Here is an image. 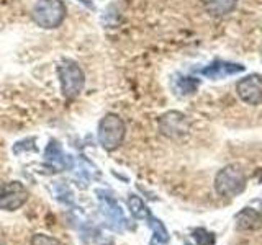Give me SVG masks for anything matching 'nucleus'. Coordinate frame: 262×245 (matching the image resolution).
I'll use <instances>...</instances> for the list:
<instances>
[{
  "label": "nucleus",
  "mask_w": 262,
  "mask_h": 245,
  "mask_svg": "<svg viewBox=\"0 0 262 245\" xmlns=\"http://www.w3.org/2000/svg\"><path fill=\"white\" fill-rule=\"evenodd\" d=\"M246 172L239 163H229L215 177V191L223 198H234L246 190Z\"/></svg>",
  "instance_id": "nucleus-1"
},
{
  "label": "nucleus",
  "mask_w": 262,
  "mask_h": 245,
  "mask_svg": "<svg viewBox=\"0 0 262 245\" xmlns=\"http://www.w3.org/2000/svg\"><path fill=\"white\" fill-rule=\"evenodd\" d=\"M57 76H59L62 95L68 100H74L82 92V88H84L85 76L77 65V62L71 59H62L59 65H57Z\"/></svg>",
  "instance_id": "nucleus-2"
},
{
  "label": "nucleus",
  "mask_w": 262,
  "mask_h": 245,
  "mask_svg": "<svg viewBox=\"0 0 262 245\" xmlns=\"http://www.w3.org/2000/svg\"><path fill=\"white\" fill-rule=\"evenodd\" d=\"M66 18V5L62 0H38L33 7V20L45 30H54Z\"/></svg>",
  "instance_id": "nucleus-3"
},
{
  "label": "nucleus",
  "mask_w": 262,
  "mask_h": 245,
  "mask_svg": "<svg viewBox=\"0 0 262 245\" xmlns=\"http://www.w3.org/2000/svg\"><path fill=\"white\" fill-rule=\"evenodd\" d=\"M126 134V125L118 114H105L98 125V141L105 151L118 149Z\"/></svg>",
  "instance_id": "nucleus-4"
},
{
  "label": "nucleus",
  "mask_w": 262,
  "mask_h": 245,
  "mask_svg": "<svg viewBox=\"0 0 262 245\" xmlns=\"http://www.w3.org/2000/svg\"><path fill=\"white\" fill-rule=\"evenodd\" d=\"M28 190L20 182H8L0 186V208L16 211L28 201Z\"/></svg>",
  "instance_id": "nucleus-5"
},
{
  "label": "nucleus",
  "mask_w": 262,
  "mask_h": 245,
  "mask_svg": "<svg viewBox=\"0 0 262 245\" xmlns=\"http://www.w3.org/2000/svg\"><path fill=\"white\" fill-rule=\"evenodd\" d=\"M236 93L246 105L257 106L262 103V76L249 74L236 84Z\"/></svg>",
  "instance_id": "nucleus-6"
},
{
  "label": "nucleus",
  "mask_w": 262,
  "mask_h": 245,
  "mask_svg": "<svg viewBox=\"0 0 262 245\" xmlns=\"http://www.w3.org/2000/svg\"><path fill=\"white\" fill-rule=\"evenodd\" d=\"M234 226L239 231H257L262 227V200H252L234 216Z\"/></svg>",
  "instance_id": "nucleus-7"
},
{
  "label": "nucleus",
  "mask_w": 262,
  "mask_h": 245,
  "mask_svg": "<svg viewBox=\"0 0 262 245\" xmlns=\"http://www.w3.org/2000/svg\"><path fill=\"white\" fill-rule=\"evenodd\" d=\"M159 129L164 136L170 139H179L188 133L190 122H188L185 114L179 111H169L159 118Z\"/></svg>",
  "instance_id": "nucleus-8"
},
{
  "label": "nucleus",
  "mask_w": 262,
  "mask_h": 245,
  "mask_svg": "<svg viewBox=\"0 0 262 245\" xmlns=\"http://www.w3.org/2000/svg\"><path fill=\"white\" fill-rule=\"evenodd\" d=\"M98 203H100V211L105 216L106 223H108L115 231H121L125 227V214H123V209L120 208V204L115 201V198L105 191H98Z\"/></svg>",
  "instance_id": "nucleus-9"
},
{
  "label": "nucleus",
  "mask_w": 262,
  "mask_h": 245,
  "mask_svg": "<svg viewBox=\"0 0 262 245\" xmlns=\"http://www.w3.org/2000/svg\"><path fill=\"white\" fill-rule=\"evenodd\" d=\"M244 70V65L241 64H233V62H225V61H215L213 64H210L208 67H205L202 70V74L205 77L210 79H226L229 76H236Z\"/></svg>",
  "instance_id": "nucleus-10"
},
{
  "label": "nucleus",
  "mask_w": 262,
  "mask_h": 245,
  "mask_svg": "<svg viewBox=\"0 0 262 245\" xmlns=\"http://www.w3.org/2000/svg\"><path fill=\"white\" fill-rule=\"evenodd\" d=\"M200 2L205 12L215 16V18H221V16L233 13L237 7V0H200Z\"/></svg>",
  "instance_id": "nucleus-11"
},
{
  "label": "nucleus",
  "mask_w": 262,
  "mask_h": 245,
  "mask_svg": "<svg viewBox=\"0 0 262 245\" xmlns=\"http://www.w3.org/2000/svg\"><path fill=\"white\" fill-rule=\"evenodd\" d=\"M45 157H46V162L51 165L56 172H59L62 168H66V155L61 149V145L57 142H51L45 151Z\"/></svg>",
  "instance_id": "nucleus-12"
},
{
  "label": "nucleus",
  "mask_w": 262,
  "mask_h": 245,
  "mask_svg": "<svg viewBox=\"0 0 262 245\" xmlns=\"http://www.w3.org/2000/svg\"><path fill=\"white\" fill-rule=\"evenodd\" d=\"M128 209H129L131 214H133L135 219L147 220V219L151 217V211L147 209L144 201L139 198V196H136V194H129V198H128Z\"/></svg>",
  "instance_id": "nucleus-13"
},
{
  "label": "nucleus",
  "mask_w": 262,
  "mask_h": 245,
  "mask_svg": "<svg viewBox=\"0 0 262 245\" xmlns=\"http://www.w3.org/2000/svg\"><path fill=\"white\" fill-rule=\"evenodd\" d=\"M149 227L152 229V239H151V245H169V232L166 226H164L159 219L156 217H149Z\"/></svg>",
  "instance_id": "nucleus-14"
},
{
  "label": "nucleus",
  "mask_w": 262,
  "mask_h": 245,
  "mask_svg": "<svg viewBox=\"0 0 262 245\" xmlns=\"http://www.w3.org/2000/svg\"><path fill=\"white\" fill-rule=\"evenodd\" d=\"M192 237L196 242V245H215V242H216L215 234L207 231V229H203V227L195 229V231L192 232Z\"/></svg>",
  "instance_id": "nucleus-15"
},
{
  "label": "nucleus",
  "mask_w": 262,
  "mask_h": 245,
  "mask_svg": "<svg viewBox=\"0 0 262 245\" xmlns=\"http://www.w3.org/2000/svg\"><path fill=\"white\" fill-rule=\"evenodd\" d=\"M196 87H199V80H195L192 77H184L179 80V92L184 95H190L193 93Z\"/></svg>",
  "instance_id": "nucleus-16"
},
{
  "label": "nucleus",
  "mask_w": 262,
  "mask_h": 245,
  "mask_svg": "<svg viewBox=\"0 0 262 245\" xmlns=\"http://www.w3.org/2000/svg\"><path fill=\"white\" fill-rule=\"evenodd\" d=\"M31 245H62V243L57 239H54V237H49L45 234H36L31 239Z\"/></svg>",
  "instance_id": "nucleus-17"
},
{
  "label": "nucleus",
  "mask_w": 262,
  "mask_h": 245,
  "mask_svg": "<svg viewBox=\"0 0 262 245\" xmlns=\"http://www.w3.org/2000/svg\"><path fill=\"white\" fill-rule=\"evenodd\" d=\"M187 245H190V243H187Z\"/></svg>",
  "instance_id": "nucleus-18"
}]
</instances>
